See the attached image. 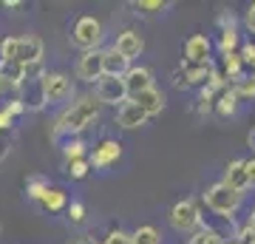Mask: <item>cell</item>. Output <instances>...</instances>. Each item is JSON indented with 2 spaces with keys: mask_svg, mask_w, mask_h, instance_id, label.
<instances>
[{
  "mask_svg": "<svg viewBox=\"0 0 255 244\" xmlns=\"http://www.w3.org/2000/svg\"><path fill=\"white\" fill-rule=\"evenodd\" d=\"M100 108H102V102L97 100L94 94L80 97L74 105H68V108L57 117L54 131H51V139H54V142H60L63 136H65V139H74V136L82 134V131L94 122V119L100 117Z\"/></svg>",
  "mask_w": 255,
  "mask_h": 244,
  "instance_id": "6da1fadb",
  "label": "cell"
},
{
  "mask_svg": "<svg viewBox=\"0 0 255 244\" xmlns=\"http://www.w3.org/2000/svg\"><path fill=\"white\" fill-rule=\"evenodd\" d=\"M43 60V40L34 34L26 37H6L0 43V63H20V65H37Z\"/></svg>",
  "mask_w": 255,
  "mask_h": 244,
  "instance_id": "7a4b0ae2",
  "label": "cell"
},
{
  "mask_svg": "<svg viewBox=\"0 0 255 244\" xmlns=\"http://www.w3.org/2000/svg\"><path fill=\"white\" fill-rule=\"evenodd\" d=\"M241 199H244V193L233 190L230 185H224V182H216V185H210V188L204 190V205L221 219L236 216L238 208H241Z\"/></svg>",
  "mask_w": 255,
  "mask_h": 244,
  "instance_id": "3957f363",
  "label": "cell"
},
{
  "mask_svg": "<svg viewBox=\"0 0 255 244\" xmlns=\"http://www.w3.org/2000/svg\"><path fill=\"white\" fill-rule=\"evenodd\" d=\"M43 77H46V71H43V65H28L26 71V80L20 82V97L17 100L26 105V111H40L46 108V88H43Z\"/></svg>",
  "mask_w": 255,
  "mask_h": 244,
  "instance_id": "277c9868",
  "label": "cell"
},
{
  "mask_svg": "<svg viewBox=\"0 0 255 244\" xmlns=\"http://www.w3.org/2000/svg\"><path fill=\"white\" fill-rule=\"evenodd\" d=\"M71 43L82 51H100L102 43V23L94 14H82V17L74 20L71 28Z\"/></svg>",
  "mask_w": 255,
  "mask_h": 244,
  "instance_id": "5b68a950",
  "label": "cell"
},
{
  "mask_svg": "<svg viewBox=\"0 0 255 244\" xmlns=\"http://www.w3.org/2000/svg\"><path fill=\"white\" fill-rule=\"evenodd\" d=\"M170 225H173V230H179V233H196V230L201 227L199 205H196L193 199L176 202L173 208H170Z\"/></svg>",
  "mask_w": 255,
  "mask_h": 244,
  "instance_id": "8992f818",
  "label": "cell"
},
{
  "mask_svg": "<svg viewBox=\"0 0 255 244\" xmlns=\"http://www.w3.org/2000/svg\"><path fill=\"white\" fill-rule=\"evenodd\" d=\"M94 97L102 102V105H125L128 102V85H125V77H102L97 85H94Z\"/></svg>",
  "mask_w": 255,
  "mask_h": 244,
  "instance_id": "52a82bcc",
  "label": "cell"
},
{
  "mask_svg": "<svg viewBox=\"0 0 255 244\" xmlns=\"http://www.w3.org/2000/svg\"><path fill=\"white\" fill-rule=\"evenodd\" d=\"M43 88H46V100L60 105V102H68L74 97V82L68 74L63 71H46L43 77Z\"/></svg>",
  "mask_w": 255,
  "mask_h": 244,
  "instance_id": "ba28073f",
  "label": "cell"
},
{
  "mask_svg": "<svg viewBox=\"0 0 255 244\" xmlns=\"http://www.w3.org/2000/svg\"><path fill=\"white\" fill-rule=\"evenodd\" d=\"M77 77L97 85L105 77V51H85L77 63Z\"/></svg>",
  "mask_w": 255,
  "mask_h": 244,
  "instance_id": "9c48e42d",
  "label": "cell"
},
{
  "mask_svg": "<svg viewBox=\"0 0 255 244\" xmlns=\"http://www.w3.org/2000/svg\"><path fill=\"white\" fill-rule=\"evenodd\" d=\"M213 54V43H210L207 34H193L187 43H184V60L182 63H193V65H210Z\"/></svg>",
  "mask_w": 255,
  "mask_h": 244,
  "instance_id": "30bf717a",
  "label": "cell"
},
{
  "mask_svg": "<svg viewBox=\"0 0 255 244\" xmlns=\"http://www.w3.org/2000/svg\"><path fill=\"white\" fill-rule=\"evenodd\" d=\"M122 156V145L117 139H102L97 148H94V156H91V168H111L114 162H119Z\"/></svg>",
  "mask_w": 255,
  "mask_h": 244,
  "instance_id": "8fae6325",
  "label": "cell"
},
{
  "mask_svg": "<svg viewBox=\"0 0 255 244\" xmlns=\"http://www.w3.org/2000/svg\"><path fill=\"white\" fill-rule=\"evenodd\" d=\"M147 122V114L139 108L133 100H128L125 105H119L117 108V125L125 128V131H133V128H142Z\"/></svg>",
  "mask_w": 255,
  "mask_h": 244,
  "instance_id": "7c38bea8",
  "label": "cell"
},
{
  "mask_svg": "<svg viewBox=\"0 0 255 244\" xmlns=\"http://www.w3.org/2000/svg\"><path fill=\"white\" fill-rule=\"evenodd\" d=\"M125 85H128L130 100H133L136 94L153 88V74H150V68H145V65H130V71L125 74Z\"/></svg>",
  "mask_w": 255,
  "mask_h": 244,
  "instance_id": "4fadbf2b",
  "label": "cell"
},
{
  "mask_svg": "<svg viewBox=\"0 0 255 244\" xmlns=\"http://www.w3.org/2000/svg\"><path fill=\"white\" fill-rule=\"evenodd\" d=\"M114 48H117L122 57L133 60V57L142 54V48H145V40H142V34H139V31H130V28H128V31H122V34L117 37V45H114Z\"/></svg>",
  "mask_w": 255,
  "mask_h": 244,
  "instance_id": "5bb4252c",
  "label": "cell"
},
{
  "mask_svg": "<svg viewBox=\"0 0 255 244\" xmlns=\"http://www.w3.org/2000/svg\"><path fill=\"white\" fill-rule=\"evenodd\" d=\"M224 185H230L233 190L238 193H247L250 190V179H247V168H244V159H233L227 165V171H224Z\"/></svg>",
  "mask_w": 255,
  "mask_h": 244,
  "instance_id": "9a60e30c",
  "label": "cell"
},
{
  "mask_svg": "<svg viewBox=\"0 0 255 244\" xmlns=\"http://www.w3.org/2000/svg\"><path fill=\"white\" fill-rule=\"evenodd\" d=\"M213 71H216L213 63L210 65H193V63L179 65V74L184 77V85H201V88H204V85L210 82V77H213Z\"/></svg>",
  "mask_w": 255,
  "mask_h": 244,
  "instance_id": "2e32d148",
  "label": "cell"
},
{
  "mask_svg": "<svg viewBox=\"0 0 255 244\" xmlns=\"http://www.w3.org/2000/svg\"><path fill=\"white\" fill-rule=\"evenodd\" d=\"M133 102L145 111L147 117H156V114H162V108H164V94L153 85V88H147V91H142V94H136V97H133Z\"/></svg>",
  "mask_w": 255,
  "mask_h": 244,
  "instance_id": "e0dca14e",
  "label": "cell"
},
{
  "mask_svg": "<svg viewBox=\"0 0 255 244\" xmlns=\"http://www.w3.org/2000/svg\"><path fill=\"white\" fill-rule=\"evenodd\" d=\"M244 57L238 54H224L221 57V74H224V77H227V80H233V85H236V82H241L244 80Z\"/></svg>",
  "mask_w": 255,
  "mask_h": 244,
  "instance_id": "ac0fdd59",
  "label": "cell"
},
{
  "mask_svg": "<svg viewBox=\"0 0 255 244\" xmlns=\"http://www.w3.org/2000/svg\"><path fill=\"white\" fill-rule=\"evenodd\" d=\"M128 71H130V60L122 57L117 48H108L105 51V74L108 77H125Z\"/></svg>",
  "mask_w": 255,
  "mask_h": 244,
  "instance_id": "d6986e66",
  "label": "cell"
},
{
  "mask_svg": "<svg viewBox=\"0 0 255 244\" xmlns=\"http://www.w3.org/2000/svg\"><path fill=\"white\" fill-rule=\"evenodd\" d=\"M238 100H241V97L236 94V88L221 91V97L216 100V108H213V111H216L219 117H236V111H238Z\"/></svg>",
  "mask_w": 255,
  "mask_h": 244,
  "instance_id": "ffe728a7",
  "label": "cell"
},
{
  "mask_svg": "<svg viewBox=\"0 0 255 244\" xmlns=\"http://www.w3.org/2000/svg\"><path fill=\"white\" fill-rule=\"evenodd\" d=\"M68 196H65V190H60V188H51L43 196V202H40V208L43 210H48V213H60V210H68Z\"/></svg>",
  "mask_w": 255,
  "mask_h": 244,
  "instance_id": "44dd1931",
  "label": "cell"
},
{
  "mask_svg": "<svg viewBox=\"0 0 255 244\" xmlns=\"http://www.w3.org/2000/svg\"><path fill=\"white\" fill-rule=\"evenodd\" d=\"M48 190H51V185H48L46 176H28L26 179V196L31 202H37V205L43 202V196H46Z\"/></svg>",
  "mask_w": 255,
  "mask_h": 244,
  "instance_id": "7402d4cb",
  "label": "cell"
},
{
  "mask_svg": "<svg viewBox=\"0 0 255 244\" xmlns=\"http://www.w3.org/2000/svg\"><path fill=\"white\" fill-rule=\"evenodd\" d=\"M63 156H65V162H77V159H85V142H82L80 136H74V139H65Z\"/></svg>",
  "mask_w": 255,
  "mask_h": 244,
  "instance_id": "603a6c76",
  "label": "cell"
},
{
  "mask_svg": "<svg viewBox=\"0 0 255 244\" xmlns=\"http://www.w3.org/2000/svg\"><path fill=\"white\" fill-rule=\"evenodd\" d=\"M190 244H224V239H221V233H219V230H213V227L201 225L199 230L193 233Z\"/></svg>",
  "mask_w": 255,
  "mask_h": 244,
  "instance_id": "cb8c5ba5",
  "label": "cell"
},
{
  "mask_svg": "<svg viewBox=\"0 0 255 244\" xmlns=\"http://www.w3.org/2000/svg\"><path fill=\"white\" fill-rule=\"evenodd\" d=\"M133 244H162L159 230L153 225H142L139 230H133Z\"/></svg>",
  "mask_w": 255,
  "mask_h": 244,
  "instance_id": "d4e9b609",
  "label": "cell"
},
{
  "mask_svg": "<svg viewBox=\"0 0 255 244\" xmlns=\"http://www.w3.org/2000/svg\"><path fill=\"white\" fill-rule=\"evenodd\" d=\"M88 171H91V159H77V162H65V173L71 176L74 182H80L88 176Z\"/></svg>",
  "mask_w": 255,
  "mask_h": 244,
  "instance_id": "484cf974",
  "label": "cell"
},
{
  "mask_svg": "<svg viewBox=\"0 0 255 244\" xmlns=\"http://www.w3.org/2000/svg\"><path fill=\"white\" fill-rule=\"evenodd\" d=\"M238 48V31H221L219 34V51L221 57L224 54H236Z\"/></svg>",
  "mask_w": 255,
  "mask_h": 244,
  "instance_id": "4316f807",
  "label": "cell"
},
{
  "mask_svg": "<svg viewBox=\"0 0 255 244\" xmlns=\"http://www.w3.org/2000/svg\"><path fill=\"white\" fill-rule=\"evenodd\" d=\"M65 213H68V216H65V219H68V225H82V222H85V216H88V208H85L82 202H71Z\"/></svg>",
  "mask_w": 255,
  "mask_h": 244,
  "instance_id": "83f0119b",
  "label": "cell"
},
{
  "mask_svg": "<svg viewBox=\"0 0 255 244\" xmlns=\"http://www.w3.org/2000/svg\"><path fill=\"white\" fill-rule=\"evenodd\" d=\"M133 9L139 11H164L170 3H164V0H136V3H130Z\"/></svg>",
  "mask_w": 255,
  "mask_h": 244,
  "instance_id": "f1b7e54d",
  "label": "cell"
},
{
  "mask_svg": "<svg viewBox=\"0 0 255 244\" xmlns=\"http://www.w3.org/2000/svg\"><path fill=\"white\" fill-rule=\"evenodd\" d=\"M105 244H133V233H125V230H111L105 236Z\"/></svg>",
  "mask_w": 255,
  "mask_h": 244,
  "instance_id": "f546056e",
  "label": "cell"
},
{
  "mask_svg": "<svg viewBox=\"0 0 255 244\" xmlns=\"http://www.w3.org/2000/svg\"><path fill=\"white\" fill-rule=\"evenodd\" d=\"M216 26H219L221 31H236L238 20H236V14H233V11H221L219 17H216Z\"/></svg>",
  "mask_w": 255,
  "mask_h": 244,
  "instance_id": "4dcf8cb0",
  "label": "cell"
},
{
  "mask_svg": "<svg viewBox=\"0 0 255 244\" xmlns=\"http://www.w3.org/2000/svg\"><path fill=\"white\" fill-rule=\"evenodd\" d=\"M233 88H236L238 97H255V77H244V80L236 82Z\"/></svg>",
  "mask_w": 255,
  "mask_h": 244,
  "instance_id": "1f68e13d",
  "label": "cell"
},
{
  "mask_svg": "<svg viewBox=\"0 0 255 244\" xmlns=\"http://www.w3.org/2000/svg\"><path fill=\"white\" fill-rule=\"evenodd\" d=\"M241 57H244V65H250V68L255 71V43L241 45Z\"/></svg>",
  "mask_w": 255,
  "mask_h": 244,
  "instance_id": "d6a6232c",
  "label": "cell"
},
{
  "mask_svg": "<svg viewBox=\"0 0 255 244\" xmlns=\"http://www.w3.org/2000/svg\"><path fill=\"white\" fill-rule=\"evenodd\" d=\"M11 125H14V117H11V114H9L6 108H0V136H3V134H9Z\"/></svg>",
  "mask_w": 255,
  "mask_h": 244,
  "instance_id": "836d02e7",
  "label": "cell"
},
{
  "mask_svg": "<svg viewBox=\"0 0 255 244\" xmlns=\"http://www.w3.org/2000/svg\"><path fill=\"white\" fill-rule=\"evenodd\" d=\"M3 108L9 111L11 117H20V114H26V105H23V102H20L17 97H14V100H9L6 105H3Z\"/></svg>",
  "mask_w": 255,
  "mask_h": 244,
  "instance_id": "e575fe53",
  "label": "cell"
},
{
  "mask_svg": "<svg viewBox=\"0 0 255 244\" xmlns=\"http://www.w3.org/2000/svg\"><path fill=\"white\" fill-rule=\"evenodd\" d=\"M244 168H247V179H250V188H255V156H253V159H244Z\"/></svg>",
  "mask_w": 255,
  "mask_h": 244,
  "instance_id": "d590c367",
  "label": "cell"
},
{
  "mask_svg": "<svg viewBox=\"0 0 255 244\" xmlns=\"http://www.w3.org/2000/svg\"><path fill=\"white\" fill-rule=\"evenodd\" d=\"M244 23H247V28L255 34V3H250V9H247V14H244Z\"/></svg>",
  "mask_w": 255,
  "mask_h": 244,
  "instance_id": "8d00e7d4",
  "label": "cell"
},
{
  "mask_svg": "<svg viewBox=\"0 0 255 244\" xmlns=\"http://www.w3.org/2000/svg\"><path fill=\"white\" fill-rule=\"evenodd\" d=\"M68 244H100L94 236H88V233H82V236H74V239H68Z\"/></svg>",
  "mask_w": 255,
  "mask_h": 244,
  "instance_id": "74e56055",
  "label": "cell"
},
{
  "mask_svg": "<svg viewBox=\"0 0 255 244\" xmlns=\"http://www.w3.org/2000/svg\"><path fill=\"white\" fill-rule=\"evenodd\" d=\"M247 230H250V233H255V210L250 213V219H247Z\"/></svg>",
  "mask_w": 255,
  "mask_h": 244,
  "instance_id": "f35d334b",
  "label": "cell"
},
{
  "mask_svg": "<svg viewBox=\"0 0 255 244\" xmlns=\"http://www.w3.org/2000/svg\"><path fill=\"white\" fill-rule=\"evenodd\" d=\"M238 242H241V244H255V233H247V236H241Z\"/></svg>",
  "mask_w": 255,
  "mask_h": 244,
  "instance_id": "ab89813d",
  "label": "cell"
},
{
  "mask_svg": "<svg viewBox=\"0 0 255 244\" xmlns=\"http://www.w3.org/2000/svg\"><path fill=\"white\" fill-rule=\"evenodd\" d=\"M3 6H6V9H20V6H23V3H20V0H6V3H3Z\"/></svg>",
  "mask_w": 255,
  "mask_h": 244,
  "instance_id": "60d3db41",
  "label": "cell"
},
{
  "mask_svg": "<svg viewBox=\"0 0 255 244\" xmlns=\"http://www.w3.org/2000/svg\"><path fill=\"white\" fill-rule=\"evenodd\" d=\"M247 142H250V148H253V151H255V128H253V131H250V136H247Z\"/></svg>",
  "mask_w": 255,
  "mask_h": 244,
  "instance_id": "b9f144b4",
  "label": "cell"
},
{
  "mask_svg": "<svg viewBox=\"0 0 255 244\" xmlns=\"http://www.w3.org/2000/svg\"><path fill=\"white\" fill-rule=\"evenodd\" d=\"M3 156H6V151H0V159H3Z\"/></svg>",
  "mask_w": 255,
  "mask_h": 244,
  "instance_id": "7bdbcfd3",
  "label": "cell"
},
{
  "mask_svg": "<svg viewBox=\"0 0 255 244\" xmlns=\"http://www.w3.org/2000/svg\"><path fill=\"white\" fill-rule=\"evenodd\" d=\"M230 244H241V242H230Z\"/></svg>",
  "mask_w": 255,
  "mask_h": 244,
  "instance_id": "ee69618b",
  "label": "cell"
},
{
  "mask_svg": "<svg viewBox=\"0 0 255 244\" xmlns=\"http://www.w3.org/2000/svg\"><path fill=\"white\" fill-rule=\"evenodd\" d=\"M253 77H255V71H253Z\"/></svg>",
  "mask_w": 255,
  "mask_h": 244,
  "instance_id": "f6af8a7d",
  "label": "cell"
},
{
  "mask_svg": "<svg viewBox=\"0 0 255 244\" xmlns=\"http://www.w3.org/2000/svg\"><path fill=\"white\" fill-rule=\"evenodd\" d=\"M0 43H3V40H0Z\"/></svg>",
  "mask_w": 255,
  "mask_h": 244,
  "instance_id": "bcb514c9",
  "label": "cell"
}]
</instances>
